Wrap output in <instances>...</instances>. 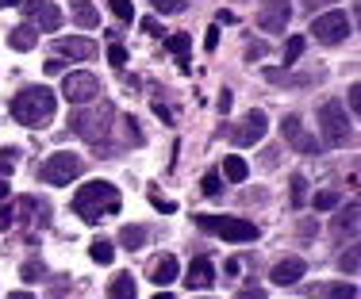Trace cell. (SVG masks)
<instances>
[{"mask_svg": "<svg viewBox=\"0 0 361 299\" xmlns=\"http://www.w3.org/2000/svg\"><path fill=\"white\" fill-rule=\"evenodd\" d=\"M8 299H35V295H27V292H12Z\"/></svg>", "mask_w": 361, "mask_h": 299, "instance_id": "cell-48", "label": "cell"}, {"mask_svg": "<svg viewBox=\"0 0 361 299\" xmlns=\"http://www.w3.org/2000/svg\"><path fill=\"white\" fill-rule=\"evenodd\" d=\"M111 127V104H97V108H77L70 112V131L81 134L89 142H100Z\"/></svg>", "mask_w": 361, "mask_h": 299, "instance_id": "cell-4", "label": "cell"}, {"mask_svg": "<svg viewBox=\"0 0 361 299\" xmlns=\"http://www.w3.org/2000/svg\"><path fill=\"white\" fill-rule=\"evenodd\" d=\"M12 4L20 8L23 20H27L35 31H58L62 27V12H58L50 0H12Z\"/></svg>", "mask_w": 361, "mask_h": 299, "instance_id": "cell-10", "label": "cell"}, {"mask_svg": "<svg viewBox=\"0 0 361 299\" xmlns=\"http://www.w3.org/2000/svg\"><path fill=\"white\" fill-rule=\"evenodd\" d=\"M204 196H219V173L204 177Z\"/></svg>", "mask_w": 361, "mask_h": 299, "instance_id": "cell-36", "label": "cell"}, {"mask_svg": "<svg viewBox=\"0 0 361 299\" xmlns=\"http://www.w3.org/2000/svg\"><path fill=\"white\" fill-rule=\"evenodd\" d=\"M196 223H200V230L219 234V238H227V242H254V238H257V227L250 223V219H235V215H196Z\"/></svg>", "mask_w": 361, "mask_h": 299, "instance_id": "cell-5", "label": "cell"}, {"mask_svg": "<svg viewBox=\"0 0 361 299\" xmlns=\"http://www.w3.org/2000/svg\"><path fill=\"white\" fill-rule=\"evenodd\" d=\"M108 299H139V288H135L131 276H116L108 284Z\"/></svg>", "mask_w": 361, "mask_h": 299, "instance_id": "cell-22", "label": "cell"}, {"mask_svg": "<svg viewBox=\"0 0 361 299\" xmlns=\"http://www.w3.org/2000/svg\"><path fill=\"white\" fill-rule=\"evenodd\" d=\"M154 12H161V15H177V12H185V0H154Z\"/></svg>", "mask_w": 361, "mask_h": 299, "instance_id": "cell-31", "label": "cell"}, {"mask_svg": "<svg viewBox=\"0 0 361 299\" xmlns=\"http://www.w3.org/2000/svg\"><path fill=\"white\" fill-rule=\"evenodd\" d=\"M39 42V31L31 27V23H20V27H12V35H8V46L12 50H31Z\"/></svg>", "mask_w": 361, "mask_h": 299, "instance_id": "cell-21", "label": "cell"}, {"mask_svg": "<svg viewBox=\"0 0 361 299\" xmlns=\"http://www.w3.org/2000/svg\"><path fill=\"white\" fill-rule=\"evenodd\" d=\"M54 108H58V96L47 89V84H27L12 96V115L16 123L31 127V131H42V127L54 119Z\"/></svg>", "mask_w": 361, "mask_h": 299, "instance_id": "cell-1", "label": "cell"}, {"mask_svg": "<svg viewBox=\"0 0 361 299\" xmlns=\"http://www.w3.org/2000/svg\"><path fill=\"white\" fill-rule=\"evenodd\" d=\"M70 8H73V20L81 23L85 31L100 27V12L92 8V0H70Z\"/></svg>", "mask_w": 361, "mask_h": 299, "instance_id": "cell-19", "label": "cell"}, {"mask_svg": "<svg viewBox=\"0 0 361 299\" xmlns=\"http://www.w3.org/2000/svg\"><path fill=\"white\" fill-rule=\"evenodd\" d=\"M319 127H323L326 146H346V142L354 139V127H350L346 108H342L338 100H326V104L319 108Z\"/></svg>", "mask_w": 361, "mask_h": 299, "instance_id": "cell-6", "label": "cell"}, {"mask_svg": "<svg viewBox=\"0 0 361 299\" xmlns=\"http://www.w3.org/2000/svg\"><path fill=\"white\" fill-rule=\"evenodd\" d=\"M20 223H31V227H47L50 223V208L35 196H20L16 203H4L0 208V230L8 227H20Z\"/></svg>", "mask_w": 361, "mask_h": 299, "instance_id": "cell-3", "label": "cell"}, {"mask_svg": "<svg viewBox=\"0 0 361 299\" xmlns=\"http://www.w3.org/2000/svg\"><path fill=\"white\" fill-rule=\"evenodd\" d=\"M269 276H273V284H281V288H285V284H296V280L304 276V261H300V257H285V261L273 265Z\"/></svg>", "mask_w": 361, "mask_h": 299, "instance_id": "cell-18", "label": "cell"}, {"mask_svg": "<svg viewBox=\"0 0 361 299\" xmlns=\"http://www.w3.org/2000/svg\"><path fill=\"white\" fill-rule=\"evenodd\" d=\"M62 96L70 100L73 108L92 104V100H100V81H97L92 73H85V70L66 73V77H62Z\"/></svg>", "mask_w": 361, "mask_h": 299, "instance_id": "cell-8", "label": "cell"}, {"mask_svg": "<svg viewBox=\"0 0 361 299\" xmlns=\"http://www.w3.org/2000/svg\"><path fill=\"white\" fill-rule=\"evenodd\" d=\"M350 31H354V23H350L346 12H323L319 20L312 23V35L315 42H323V46H334V42H346Z\"/></svg>", "mask_w": 361, "mask_h": 299, "instance_id": "cell-9", "label": "cell"}, {"mask_svg": "<svg viewBox=\"0 0 361 299\" xmlns=\"http://www.w3.org/2000/svg\"><path fill=\"white\" fill-rule=\"evenodd\" d=\"M265 131H269V119L262 112H250L246 119H238V123L227 127V139L235 142V146H254V142L265 139Z\"/></svg>", "mask_w": 361, "mask_h": 299, "instance_id": "cell-11", "label": "cell"}, {"mask_svg": "<svg viewBox=\"0 0 361 299\" xmlns=\"http://www.w3.org/2000/svg\"><path fill=\"white\" fill-rule=\"evenodd\" d=\"M77 177H81V158L77 153H50L39 165V181L47 184H70Z\"/></svg>", "mask_w": 361, "mask_h": 299, "instance_id": "cell-7", "label": "cell"}, {"mask_svg": "<svg viewBox=\"0 0 361 299\" xmlns=\"http://www.w3.org/2000/svg\"><path fill=\"white\" fill-rule=\"evenodd\" d=\"M312 295L315 299H357V288L346 284V280H342V284H315Z\"/></svg>", "mask_w": 361, "mask_h": 299, "instance_id": "cell-20", "label": "cell"}, {"mask_svg": "<svg viewBox=\"0 0 361 299\" xmlns=\"http://www.w3.org/2000/svg\"><path fill=\"white\" fill-rule=\"evenodd\" d=\"M223 173H227V181L243 184L246 177H250V165H246L243 158H227V161H223Z\"/></svg>", "mask_w": 361, "mask_h": 299, "instance_id": "cell-23", "label": "cell"}, {"mask_svg": "<svg viewBox=\"0 0 361 299\" xmlns=\"http://www.w3.org/2000/svg\"><path fill=\"white\" fill-rule=\"evenodd\" d=\"M304 46H307V42H304V35H292V39H288V46H285V65H292V62H296V58L304 54Z\"/></svg>", "mask_w": 361, "mask_h": 299, "instance_id": "cell-30", "label": "cell"}, {"mask_svg": "<svg viewBox=\"0 0 361 299\" xmlns=\"http://www.w3.org/2000/svg\"><path fill=\"white\" fill-rule=\"evenodd\" d=\"M154 299H173V295H169V292H161V295H154Z\"/></svg>", "mask_w": 361, "mask_h": 299, "instance_id": "cell-49", "label": "cell"}, {"mask_svg": "<svg viewBox=\"0 0 361 299\" xmlns=\"http://www.w3.org/2000/svg\"><path fill=\"white\" fill-rule=\"evenodd\" d=\"M350 108H354V112L361 108V89H357V84H354V89H350Z\"/></svg>", "mask_w": 361, "mask_h": 299, "instance_id": "cell-45", "label": "cell"}, {"mask_svg": "<svg viewBox=\"0 0 361 299\" xmlns=\"http://www.w3.org/2000/svg\"><path fill=\"white\" fill-rule=\"evenodd\" d=\"M334 227H338L342 234H346V230L354 234V230H357V203H350L346 211H338V219H334Z\"/></svg>", "mask_w": 361, "mask_h": 299, "instance_id": "cell-27", "label": "cell"}, {"mask_svg": "<svg viewBox=\"0 0 361 299\" xmlns=\"http://www.w3.org/2000/svg\"><path fill=\"white\" fill-rule=\"evenodd\" d=\"M254 58H265V42H250L246 46V62H254Z\"/></svg>", "mask_w": 361, "mask_h": 299, "instance_id": "cell-38", "label": "cell"}, {"mask_svg": "<svg viewBox=\"0 0 361 299\" xmlns=\"http://www.w3.org/2000/svg\"><path fill=\"white\" fill-rule=\"evenodd\" d=\"M89 253H92V261H97V265H111V257H116L111 242H104V238H97V242L89 246Z\"/></svg>", "mask_w": 361, "mask_h": 299, "instance_id": "cell-26", "label": "cell"}, {"mask_svg": "<svg viewBox=\"0 0 361 299\" xmlns=\"http://www.w3.org/2000/svg\"><path fill=\"white\" fill-rule=\"evenodd\" d=\"M108 62L116 65V70H123V65H127V50L119 46V42H111V50H108Z\"/></svg>", "mask_w": 361, "mask_h": 299, "instance_id": "cell-34", "label": "cell"}, {"mask_svg": "<svg viewBox=\"0 0 361 299\" xmlns=\"http://www.w3.org/2000/svg\"><path fill=\"white\" fill-rule=\"evenodd\" d=\"M288 20H292L288 0H262V8H257V27L262 31H285Z\"/></svg>", "mask_w": 361, "mask_h": 299, "instance_id": "cell-12", "label": "cell"}, {"mask_svg": "<svg viewBox=\"0 0 361 299\" xmlns=\"http://www.w3.org/2000/svg\"><path fill=\"white\" fill-rule=\"evenodd\" d=\"M12 169H16V150H4V158H0V177L12 173Z\"/></svg>", "mask_w": 361, "mask_h": 299, "instance_id": "cell-37", "label": "cell"}, {"mask_svg": "<svg viewBox=\"0 0 361 299\" xmlns=\"http://www.w3.org/2000/svg\"><path fill=\"white\" fill-rule=\"evenodd\" d=\"M231 104H235V100H231L227 89H223V92H219V112H231Z\"/></svg>", "mask_w": 361, "mask_h": 299, "instance_id": "cell-44", "label": "cell"}, {"mask_svg": "<svg viewBox=\"0 0 361 299\" xmlns=\"http://www.w3.org/2000/svg\"><path fill=\"white\" fill-rule=\"evenodd\" d=\"M108 8H111V15L123 20V23L135 20V0H108Z\"/></svg>", "mask_w": 361, "mask_h": 299, "instance_id": "cell-28", "label": "cell"}, {"mask_svg": "<svg viewBox=\"0 0 361 299\" xmlns=\"http://www.w3.org/2000/svg\"><path fill=\"white\" fill-rule=\"evenodd\" d=\"M235 299H265V292H262V288H243Z\"/></svg>", "mask_w": 361, "mask_h": 299, "instance_id": "cell-40", "label": "cell"}, {"mask_svg": "<svg viewBox=\"0 0 361 299\" xmlns=\"http://www.w3.org/2000/svg\"><path fill=\"white\" fill-rule=\"evenodd\" d=\"M142 31H146V35H161V23L150 15V20H142Z\"/></svg>", "mask_w": 361, "mask_h": 299, "instance_id": "cell-39", "label": "cell"}, {"mask_svg": "<svg viewBox=\"0 0 361 299\" xmlns=\"http://www.w3.org/2000/svg\"><path fill=\"white\" fill-rule=\"evenodd\" d=\"M42 272H47V269H42V261H27L20 269V276L27 280V284H35V280H42Z\"/></svg>", "mask_w": 361, "mask_h": 299, "instance_id": "cell-32", "label": "cell"}, {"mask_svg": "<svg viewBox=\"0 0 361 299\" xmlns=\"http://www.w3.org/2000/svg\"><path fill=\"white\" fill-rule=\"evenodd\" d=\"M342 272H350V276H354V272H357V250H350V253H342Z\"/></svg>", "mask_w": 361, "mask_h": 299, "instance_id": "cell-35", "label": "cell"}, {"mask_svg": "<svg viewBox=\"0 0 361 299\" xmlns=\"http://www.w3.org/2000/svg\"><path fill=\"white\" fill-rule=\"evenodd\" d=\"M8 200V184H4V177H0V203Z\"/></svg>", "mask_w": 361, "mask_h": 299, "instance_id": "cell-47", "label": "cell"}, {"mask_svg": "<svg viewBox=\"0 0 361 299\" xmlns=\"http://www.w3.org/2000/svg\"><path fill=\"white\" fill-rule=\"evenodd\" d=\"M58 54L73 58V62H89V58H97V42L92 39H58Z\"/></svg>", "mask_w": 361, "mask_h": 299, "instance_id": "cell-16", "label": "cell"}, {"mask_svg": "<svg viewBox=\"0 0 361 299\" xmlns=\"http://www.w3.org/2000/svg\"><path fill=\"white\" fill-rule=\"evenodd\" d=\"M281 134H285V142H288V146L296 150V153H319V150H323L319 142H315L312 134L304 131V123H300L296 115H288L285 123H281Z\"/></svg>", "mask_w": 361, "mask_h": 299, "instance_id": "cell-13", "label": "cell"}, {"mask_svg": "<svg viewBox=\"0 0 361 299\" xmlns=\"http://www.w3.org/2000/svg\"><path fill=\"white\" fill-rule=\"evenodd\" d=\"M4 4H12V0H0V8H4Z\"/></svg>", "mask_w": 361, "mask_h": 299, "instance_id": "cell-50", "label": "cell"}, {"mask_svg": "<svg viewBox=\"0 0 361 299\" xmlns=\"http://www.w3.org/2000/svg\"><path fill=\"white\" fill-rule=\"evenodd\" d=\"M146 242V227H123L119 230V246H127V250H142Z\"/></svg>", "mask_w": 361, "mask_h": 299, "instance_id": "cell-24", "label": "cell"}, {"mask_svg": "<svg viewBox=\"0 0 361 299\" xmlns=\"http://www.w3.org/2000/svg\"><path fill=\"white\" fill-rule=\"evenodd\" d=\"M204 46H208V50H216V46H219V31H216V27H212L208 35H204Z\"/></svg>", "mask_w": 361, "mask_h": 299, "instance_id": "cell-42", "label": "cell"}, {"mask_svg": "<svg viewBox=\"0 0 361 299\" xmlns=\"http://www.w3.org/2000/svg\"><path fill=\"white\" fill-rule=\"evenodd\" d=\"M304 200H307V181L304 177H292V208H304Z\"/></svg>", "mask_w": 361, "mask_h": 299, "instance_id": "cell-29", "label": "cell"}, {"mask_svg": "<svg viewBox=\"0 0 361 299\" xmlns=\"http://www.w3.org/2000/svg\"><path fill=\"white\" fill-rule=\"evenodd\" d=\"M326 4H334V0H304L307 12H315V8H326Z\"/></svg>", "mask_w": 361, "mask_h": 299, "instance_id": "cell-46", "label": "cell"}, {"mask_svg": "<svg viewBox=\"0 0 361 299\" xmlns=\"http://www.w3.org/2000/svg\"><path fill=\"white\" fill-rule=\"evenodd\" d=\"M166 46H169V54H177V58H180V65L188 70L185 54H188V46H192V39H188L185 31H177V35H169V39H166Z\"/></svg>", "mask_w": 361, "mask_h": 299, "instance_id": "cell-25", "label": "cell"}, {"mask_svg": "<svg viewBox=\"0 0 361 299\" xmlns=\"http://www.w3.org/2000/svg\"><path fill=\"white\" fill-rule=\"evenodd\" d=\"M119 203H123V200H119V188L108 184V181L81 184V188H77V196H73V211L89 227H97L100 219H108V215H119Z\"/></svg>", "mask_w": 361, "mask_h": 299, "instance_id": "cell-2", "label": "cell"}, {"mask_svg": "<svg viewBox=\"0 0 361 299\" xmlns=\"http://www.w3.org/2000/svg\"><path fill=\"white\" fill-rule=\"evenodd\" d=\"M127 139H131V142H142V134H139V127H135V119H127Z\"/></svg>", "mask_w": 361, "mask_h": 299, "instance_id": "cell-43", "label": "cell"}, {"mask_svg": "<svg viewBox=\"0 0 361 299\" xmlns=\"http://www.w3.org/2000/svg\"><path fill=\"white\" fill-rule=\"evenodd\" d=\"M150 200H154V208H161V211H177L173 200H161V196H150Z\"/></svg>", "mask_w": 361, "mask_h": 299, "instance_id": "cell-41", "label": "cell"}, {"mask_svg": "<svg viewBox=\"0 0 361 299\" xmlns=\"http://www.w3.org/2000/svg\"><path fill=\"white\" fill-rule=\"evenodd\" d=\"M177 257H173V253H161V257H154L150 261V280H154V284H158V288H169V284H173V280H177Z\"/></svg>", "mask_w": 361, "mask_h": 299, "instance_id": "cell-14", "label": "cell"}, {"mask_svg": "<svg viewBox=\"0 0 361 299\" xmlns=\"http://www.w3.org/2000/svg\"><path fill=\"white\" fill-rule=\"evenodd\" d=\"M265 81L269 84H288V89H307V84L323 81V73H288V70H265Z\"/></svg>", "mask_w": 361, "mask_h": 299, "instance_id": "cell-17", "label": "cell"}, {"mask_svg": "<svg viewBox=\"0 0 361 299\" xmlns=\"http://www.w3.org/2000/svg\"><path fill=\"white\" fill-rule=\"evenodd\" d=\"M338 208V192H319L315 196V211H331Z\"/></svg>", "mask_w": 361, "mask_h": 299, "instance_id": "cell-33", "label": "cell"}, {"mask_svg": "<svg viewBox=\"0 0 361 299\" xmlns=\"http://www.w3.org/2000/svg\"><path fill=\"white\" fill-rule=\"evenodd\" d=\"M185 284L188 288H212L216 284V265H212L208 257H196L185 272Z\"/></svg>", "mask_w": 361, "mask_h": 299, "instance_id": "cell-15", "label": "cell"}]
</instances>
